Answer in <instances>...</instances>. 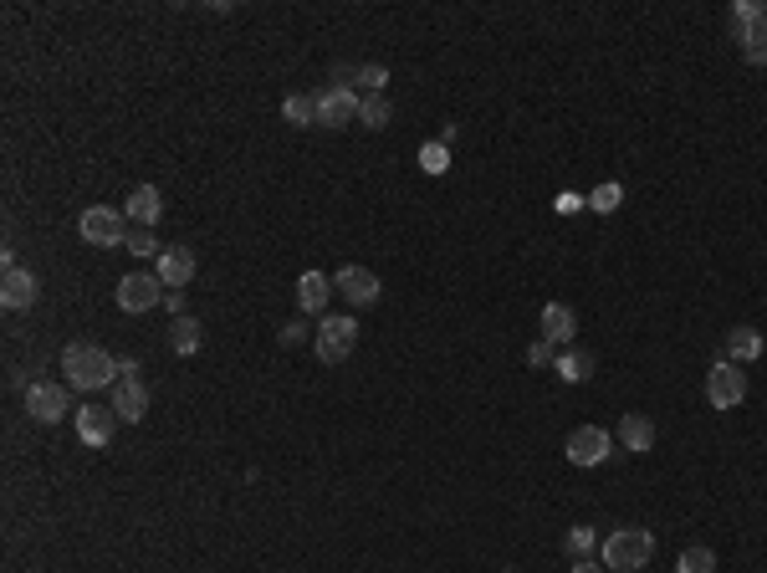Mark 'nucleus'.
Returning <instances> with one entry per match:
<instances>
[{
	"instance_id": "nucleus-1",
	"label": "nucleus",
	"mask_w": 767,
	"mask_h": 573,
	"mask_svg": "<svg viewBox=\"0 0 767 573\" xmlns=\"http://www.w3.org/2000/svg\"><path fill=\"white\" fill-rule=\"evenodd\" d=\"M62 369L72 379V389H103V384H118V359L98 343H67L62 348Z\"/></svg>"
},
{
	"instance_id": "nucleus-2",
	"label": "nucleus",
	"mask_w": 767,
	"mask_h": 573,
	"mask_svg": "<svg viewBox=\"0 0 767 573\" xmlns=\"http://www.w3.org/2000/svg\"><path fill=\"white\" fill-rule=\"evenodd\" d=\"M650 553H655V538L645 527H614L604 538V568L609 573H635V568L650 563Z\"/></svg>"
},
{
	"instance_id": "nucleus-3",
	"label": "nucleus",
	"mask_w": 767,
	"mask_h": 573,
	"mask_svg": "<svg viewBox=\"0 0 767 573\" xmlns=\"http://www.w3.org/2000/svg\"><path fill=\"white\" fill-rule=\"evenodd\" d=\"M77 236H82L87 246H123V241H128L123 210H113V205H87V210L77 215Z\"/></svg>"
},
{
	"instance_id": "nucleus-4",
	"label": "nucleus",
	"mask_w": 767,
	"mask_h": 573,
	"mask_svg": "<svg viewBox=\"0 0 767 573\" xmlns=\"http://www.w3.org/2000/svg\"><path fill=\"white\" fill-rule=\"evenodd\" d=\"M706 400H711V410H737L747 400V374L732 359H716L706 369Z\"/></svg>"
},
{
	"instance_id": "nucleus-5",
	"label": "nucleus",
	"mask_w": 767,
	"mask_h": 573,
	"mask_svg": "<svg viewBox=\"0 0 767 573\" xmlns=\"http://www.w3.org/2000/svg\"><path fill=\"white\" fill-rule=\"evenodd\" d=\"M353 343H358V323L353 318H323L318 323V338H312V348H318V364H343L353 354Z\"/></svg>"
},
{
	"instance_id": "nucleus-6",
	"label": "nucleus",
	"mask_w": 767,
	"mask_h": 573,
	"mask_svg": "<svg viewBox=\"0 0 767 573\" xmlns=\"http://www.w3.org/2000/svg\"><path fill=\"white\" fill-rule=\"evenodd\" d=\"M26 410H31V420H41V425H57V420H67V410H72V400H67V384H52V379H36V384H26Z\"/></svg>"
},
{
	"instance_id": "nucleus-7",
	"label": "nucleus",
	"mask_w": 767,
	"mask_h": 573,
	"mask_svg": "<svg viewBox=\"0 0 767 573\" xmlns=\"http://www.w3.org/2000/svg\"><path fill=\"white\" fill-rule=\"evenodd\" d=\"M609 451H614V435H609L604 425H578V430L568 435V446H563V456H568L573 466H599Z\"/></svg>"
},
{
	"instance_id": "nucleus-8",
	"label": "nucleus",
	"mask_w": 767,
	"mask_h": 573,
	"mask_svg": "<svg viewBox=\"0 0 767 573\" xmlns=\"http://www.w3.org/2000/svg\"><path fill=\"white\" fill-rule=\"evenodd\" d=\"M732 21H737V41H742V52L757 62L767 52V11L757 6V0H737L732 6Z\"/></svg>"
},
{
	"instance_id": "nucleus-9",
	"label": "nucleus",
	"mask_w": 767,
	"mask_h": 573,
	"mask_svg": "<svg viewBox=\"0 0 767 573\" xmlns=\"http://www.w3.org/2000/svg\"><path fill=\"white\" fill-rule=\"evenodd\" d=\"M154 277L164 282V292H185L195 282V251L190 246H164L154 256Z\"/></svg>"
},
{
	"instance_id": "nucleus-10",
	"label": "nucleus",
	"mask_w": 767,
	"mask_h": 573,
	"mask_svg": "<svg viewBox=\"0 0 767 573\" xmlns=\"http://www.w3.org/2000/svg\"><path fill=\"white\" fill-rule=\"evenodd\" d=\"M159 302H164V282L154 272H133V277L118 282V307L123 313H149V307H159Z\"/></svg>"
},
{
	"instance_id": "nucleus-11",
	"label": "nucleus",
	"mask_w": 767,
	"mask_h": 573,
	"mask_svg": "<svg viewBox=\"0 0 767 573\" xmlns=\"http://www.w3.org/2000/svg\"><path fill=\"white\" fill-rule=\"evenodd\" d=\"M358 108H364V98H358L353 87H323V93H318V123H323V128H348V123H358Z\"/></svg>"
},
{
	"instance_id": "nucleus-12",
	"label": "nucleus",
	"mask_w": 767,
	"mask_h": 573,
	"mask_svg": "<svg viewBox=\"0 0 767 573\" xmlns=\"http://www.w3.org/2000/svg\"><path fill=\"white\" fill-rule=\"evenodd\" d=\"M113 415H118L123 425H139V420L149 415V384H144L139 374H123V379L113 384Z\"/></svg>"
},
{
	"instance_id": "nucleus-13",
	"label": "nucleus",
	"mask_w": 767,
	"mask_h": 573,
	"mask_svg": "<svg viewBox=\"0 0 767 573\" xmlns=\"http://www.w3.org/2000/svg\"><path fill=\"white\" fill-rule=\"evenodd\" d=\"M113 425H118L113 405H82L77 410V440H82V446H93V451L113 440Z\"/></svg>"
},
{
	"instance_id": "nucleus-14",
	"label": "nucleus",
	"mask_w": 767,
	"mask_h": 573,
	"mask_svg": "<svg viewBox=\"0 0 767 573\" xmlns=\"http://www.w3.org/2000/svg\"><path fill=\"white\" fill-rule=\"evenodd\" d=\"M333 287H338V292H343L353 307H374V302H379V292H384V287H379V277H374L369 267H343V272L333 277Z\"/></svg>"
},
{
	"instance_id": "nucleus-15",
	"label": "nucleus",
	"mask_w": 767,
	"mask_h": 573,
	"mask_svg": "<svg viewBox=\"0 0 767 573\" xmlns=\"http://www.w3.org/2000/svg\"><path fill=\"white\" fill-rule=\"evenodd\" d=\"M41 297V282H36V272H26V267H11L6 277H0V302L11 307V313H21V307H31Z\"/></svg>"
},
{
	"instance_id": "nucleus-16",
	"label": "nucleus",
	"mask_w": 767,
	"mask_h": 573,
	"mask_svg": "<svg viewBox=\"0 0 767 573\" xmlns=\"http://www.w3.org/2000/svg\"><path fill=\"white\" fill-rule=\"evenodd\" d=\"M573 333H578V313H573L568 302H548V307H543V338H548L553 348H568Z\"/></svg>"
},
{
	"instance_id": "nucleus-17",
	"label": "nucleus",
	"mask_w": 767,
	"mask_h": 573,
	"mask_svg": "<svg viewBox=\"0 0 767 573\" xmlns=\"http://www.w3.org/2000/svg\"><path fill=\"white\" fill-rule=\"evenodd\" d=\"M123 210H128V220H133V226H159V215H164V195L154 190V185H139V190H133L128 200H123Z\"/></svg>"
},
{
	"instance_id": "nucleus-18",
	"label": "nucleus",
	"mask_w": 767,
	"mask_h": 573,
	"mask_svg": "<svg viewBox=\"0 0 767 573\" xmlns=\"http://www.w3.org/2000/svg\"><path fill=\"white\" fill-rule=\"evenodd\" d=\"M553 374H558L563 384H589V379H594V354H589V348H558Z\"/></svg>"
},
{
	"instance_id": "nucleus-19",
	"label": "nucleus",
	"mask_w": 767,
	"mask_h": 573,
	"mask_svg": "<svg viewBox=\"0 0 767 573\" xmlns=\"http://www.w3.org/2000/svg\"><path fill=\"white\" fill-rule=\"evenodd\" d=\"M328 297H333V277L328 272H302L297 277V307H302V313H323Z\"/></svg>"
},
{
	"instance_id": "nucleus-20",
	"label": "nucleus",
	"mask_w": 767,
	"mask_h": 573,
	"mask_svg": "<svg viewBox=\"0 0 767 573\" xmlns=\"http://www.w3.org/2000/svg\"><path fill=\"white\" fill-rule=\"evenodd\" d=\"M200 343H205V333H200V323L185 313V318H174L169 323V348L179 359H190V354H200Z\"/></svg>"
},
{
	"instance_id": "nucleus-21",
	"label": "nucleus",
	"mask_w": 767,
	"mask_h": 573,
	"mask_svg": "<svg viewBox=\"0 0 767 573\" xmlns=\"http://www.w3.org/2000/svg\"><path fill=\"white\" fill-rule=\"evenodd\" d=\"M619 440H624V451H650L655 446V425H650V415H624L619 420Z\"/></svg>"
},
{
	"instance_id": "nucleus-22",
	"label": "nucleus",
	"mask_w": 767,
	"mask_h": 573,
	"mask_svg": "<svg viewBox=\"0 0 767 573\" xmlns=\"http://www.w3.org/2000/svg\"><path fill=\"white\" fill-rule=\"evenodd\" d=\"M727 359H732V364H752V359H762V333L747 328V323L732 328V333H727Z\"/></svg>"
},
{
	"instance_id": "nucleus-23",
	"label": "nucleus",
	"mask_w": 767,
	"mask_h": 573,
	"mask_svg": "<svg viewBox=\"0 0 767 573\" xmlns=\"http://www.w3.org/2000/svg\"><path fill=\"white\" fill-rule=\"evenodd\" d=\"M282 118L297 123V128H312V123H318V93H287Z\"/></svg>"
},
{
	"instance_id": "nucleus-24",
	"label": "nucleus",
	"mask_w": 767,
	"mask_h": 573,
	"mask_svg": "<svg viewBox=\"0 0 767 573\" xmlns=\"http://www.w3.org/2000/svg\"><path fill=\"white\" fill-rule=\"evenodd\" d=\"M389 118H394V108H389V98H384V93L364 98V108H358V123H364L369 134H379V128H389Z\"/></svg>"
},
{
	"instance_id": "nucleus-25",
	"label": "nucleus",
	"mask_w": 767,
	"mask_h": 573,
	"mask_svg": "<svg viewBox=\"0 0 767 573\" xmlns=\"http://www.w3.org/2000/svg\"><path fill=\"white\" fill-rule=\"evenodd\" d=\"M619 205H624V185H619V180H604V185L589 195V210H599V215H614Z\"/></svg>"
},
{
	"instance_id": "nucleus-26",
	"label": "nucleus",
	"mask_w": 767,
	"mask_h": 573,
	"mask_svg": "<svg viewBox=\"0 0 767 573\" xmlns=\"http://www.w3.org/2000/svg\"><path fill=\"white\" fill-rule=\"evenodd\" d=\"M675 573H716V553L711 548H686L675 558Z\"/></svg>"
},
{
	"instance_id": "nucleus-27",
	"label": "nucleus",
	"mask_w": 767,
	"mask_h": 573,
	"mask_svg": "<svg viewBox=\"0 0 767 573\" xmlns=\"http://www.w3.org/2000/svg\"><path fill=\"white\" fill-rule=\"evenodd\" d=\"M594 548H599V533H594L589 522L568 527V553H573V558H594Z\"/></svg>"
},
{
	"instance_id": "nucleus-28",
	"label": "nucleus",
	"mask_w": 767,
	"mask_h": 573,
	"mask_svg": "<svg viewBox=\"0 0 767 573\" xmlns=\"http://www.w3.org/2000/svg\"><path fill=\"white\" fill-rule=\"evenodd\" d=\"M420 169H425V174H445V169H450V149H445L440 139L420 144Z\"/></svg>"
},
{
	"instance_id": "nucleus-29",
	"label": "nucleus",
	"mask_w": 767,
	"mask_h": 573,
	"mask_svg": "<svg viewBox=\"0 0 767 573\" xmlns=\"http://www.w3.org/2000/svg\"><path fill=\"white\" fill-rule=\"evenodd\" d=\"M384 82H389V67H384V62H364V67H358V87H364L369 98L384 93Z\"/></svg>"
},
{
	"instance_id": "nucleus-30",
	"label": "nucleus",
	"mask_w": 767,
	"mask_h": 573,
	"mask_svg": "<svg viewBox=\"0 0 767 573\" xmlns=\"http://www.w3.org/2000/svg\"><path fill=\"white\" fill-rule=\"evenodd\" d=\"M128 251H133V256H159L164 246L154 241V231H149V226H133V231H128Z\"/></svg>"
},
{
	"instance_id": "nucleus-31",
	"label": "nucleus",
	"mask_w": 767,
	"mask_h": 573,
	"mask_svg": "<svg viewBox=\"0 0 767 573\" xmlns=\"http://www.w3.org/2000/svg\"><path fill=\"white\" fill-rule=\"evenodd\" d=\"M553 359H558V348H553L548 338H537V343L527 348V364H532V369H553Z\"/></svg>"
},
{
	"instance_id": "nucleus-32",
	"label": "nucleus",
	"mask_w": 767,
	"mask_h": 573,
	"mask_svg": "<svg viewBox=\"0 0 767 573\" xmlns=\"http://www.w3.org/2000/svg\"><path fill=\"white\" fill-rule=\"evenodd\" d=\"M553 210H558V215H578V210H589V195H578V190H563V195L553 200Z\"/></svg>"
},
{
	"instance_id": "nucleus-33",
	"label": "nucleus",
	"mask_w": 767,
	"mask_h": 573,
	"mask_svg": "<svg viewBox=\"0 0 767 573\" xmlns=\"http://www.w3.org/2000/svg\"><path fill=\"white\" fill-rule=\"evenodd\" d=\"M282 343H287V348L307 343V323H287V328H282Z\"/></svg>"
},
{
	"instance_id": "nucleus-34",
	"label": "nucleus",
	"mask_w": 767,
	"mask_h": 573,
	"mask_svg": "<svg viewBox=\"0 0 767 573\" xmlns=\"http://www.w3.org/2000/svg\"><path fill=\"white\" fill-rule=\"evenodd\" d=\"M164 313H174V318H185V292H164Z\"/></svg>"
},
{
	"instance_id": "nucleus-35",
	"label": "nucleus",
	"mask_w": 767,
	"mask_h": 573,
	"mask_svg": "<svg viewBox=\"0 0 767 573\" xmlns=\"http://www.w3.org/2000/svg\"><path fill=\"white\" fill-rule=\"evenodd\" d=\"M573 573H604V563H594V558H578V563H573Z\"/></svg>"
},
{
	"instance_id": "nucleus-36",
	"label": "nucleus",
	"mask_w": 767,
	"mask_h": 573,
	"mask_svg": "<svg viewBox=\"0 0 767 573\" xmlns=\"http://www.w3.org/2000/svg\"><path fill=\"white\" fill-rule=\"evenodd\" d=\"M757 62H762V67H767V52H762V57H757Z\"/></svg>"
},
{
	"instance_id": "nucleus-37",
	"label": "nucleus",
	"mask_w": 767,
	"mask_h": 573,
	"mask_svg": "<svg viewBox=\"0 0 767 573\" xmlns=\"http://www.w3.org/2000/svg\"><path fill=\"white\" fill-rule=\"evenodd\" d=\"M762 11H767V6H762Z\"/></svg>"
}]
</instances>
